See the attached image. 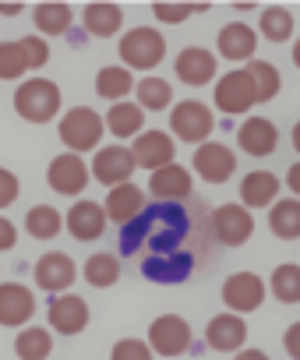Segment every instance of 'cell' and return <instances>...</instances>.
Instances as JSON below:
<instances>
[{"label":"cell","mask_w":300,"mask_h":360,"mask_svg":"<svg viewBox=\"0 0 300 360\" xmlns=\"http://www.w3.org/2000/svg\"><path fill=\"white\" fill-rule=\"evenodd\" d=\"M184 233H188V212L177 202H159V205L145 209L141 216H134L131 223L120 226V251L134 255L141 244L152 255L177 251Z\"/></svg>","instance_id":"1"},{"label":"cell","mask_w":300,"mask_h":360,"mask_svg":"<svg viewBox=\"0 0 300 360\" xmlns=\"http://www.w3.org/2000/svg\"><path fill=\"white\" fill-rule=\"evenodd\" d=\"M15 110H18V117H25L32 124H46L60 110V89L46 78H32L15 92Z\"/></svg>","instance_id":"2"},{"label":"cell","mask_w":300,"mask_h":360,"mask_svg":"<svg viewBox=\"0 0 300 360\" xmlns=\"http://www.w3.org/2000/svg\"><path fill=\"white\" fill-rule=\"evenodd\" d=\"M167 57V39L156 32V29H131L124 39H120V60L124 68H134V71H152L159 60Z\"/></svg>","instance_id":"3"},{"label":"cell","mask_w":300,"mask_h":360,"mask_svg":"<svg viewBox=\"0 0 300 360\" xmlns=\"http://www.w3.org/2000/svg\"><path fill=\"white\" fill-rule=\"evenodd\" d=\"M103 117L96 113V110H89V106H74V110H67L64 117H60V141L71 148V152H89V148H96L99 145V138H103Z\"/></svg>","instance_id":"4"},{"label":"cell","mask_w":300,"mask_h":360,"mask_svg":"<svg viewBox=\"0 0 300 360\" xmlns=\"http://www.w3.org/2000/svg\"><path fill=\"white\" fill-rule=\"evenodd\" d=\"M170 131H174L181 141H188V145H202V141L212 134V113H209V106L198 103V99H188V103L174 106V113H170Z\"/></svg>","instance_id":"5"},{"label":"cell","mask_w":300,"mask_h":360,"mask_svg":"<svg viewBox=\"0 0 300 360\" xmlns=\"http://www.w3.org/2000/svg\"><path fill=\"white\" fill-rule=\"evenodd\" d=\"M212 233H216L219 244L240 248V244L251 240L254 219H251V212H247L244 205H219V209L212 212Z\"/></svg>","instance_id":"6"},{"label":"cell","mask_w":300,"mask_h":360,"mask_svg":"<svg viewBox=\"0 0 300 360\" xmlns=\"http://www.w3.org/2000/svg\"><path fill=\"white\" fill-rule=\"evenodd\" d=\"M148 342L159 356H181L191 346V325L181 314H163L148 328Z\"/></svg>","instance_id":"7"},{"label":"cell","mask_w":300,"mask_h":360,"mask_svg":"<svg viewBox=\"0 0 300 360\" xmlns=\"http://www.w3.org/2000/svg\"><path fill=\"white\" fill-rule=\"evenodd\" d=\"M261 300H265V283L254 272H237L223 283V304L233 314H247V311L261 307Z\"/></svg>","instance_id":"8"},{"label":"cell","mask_w":300,"mask_h":360,"mask_svg":"<svg viewBox=\"0 0 300 360\" xmlns=\"http://www.w3.org/2000/svg\"><path fill=\"white\" fill-rule=\"evenodd\" d=\"M46 180H50V188L57 195H78L89 184V166H85V159L78 152H64V155H57L50 162Z\"/></svg>","instance_id":"9"},{"label":"cell","mask_w":300,"mask_h":360,"mask_svg":"<svg viewBox=\"0 0 300 360\" xmlns=\"http://www.w3.org/2000/svg\"><path fill=\"white\" fill-rule=\"evenodd\" d=\"M134 166H138V162H134L131 148H124V145H110V148H99V152H96L92 173H96L99 184L117 188V184H127V180H131Z\"/></svg>","instance_id":"10"},{"label":"cell","mask_w":300,"mask_h":360,"mask_svg":"<svg viewBox=\"0 0 300 360\" xmlns=\"http://www.w3.org/2000/svg\"><path fill=\"white\" fill-rule=\"evenodd\" d=\"M254 103L258 99H254V85H251L247 71H230V75L219 78V85H216V106L223 113H247Z\"/></svg>","instance_id":"11"},{"label":"cell","mask_w":300,"mask_h":360,"mask_svg":"<svg viewBox=\"0 0 300 360\" xmlns=\"http://www.w3.org/2000/svg\"><path fill=\"white\" fill-rule=\"evenodd\" d=\"M131 155H134L138 166H145L148 173H156V169L174 162V138L167 131H145V134L134 138Z\"/></svg>","instance_id":"12"},{"label":"cell","mask_w":300,"mask_h":360,"mask_svg":"<svg viewBox=\"0 0 300 360\" xmlns=\"http://www.w3.org/2000/svg\"><path fill=\"white\" fill-rule=\"evenodd\" d=\"M195 269V258L188 251H163V255H148L141 272L145 279H152V283H184Z\"/></svg>","instance_id":"13"},{"label":"cell","mask_w":300,"mask_h":360,"mask_svg":"<svg viewBox=\"0 0 300 360\" xmlns=\"http://www.w3.org/2000/svg\"><path fill=\"white\" fill-rule=\"evenodd\" d=\"M89 325V304L74 293H57L50 300V328L60 335H78Z\"/></svg>","instance_id":"14"},{"label":"cell","mask_w":300,"mask_h":360,"mask_svg":"<svg viewBox=\"0 0 300 360\" xmlns=\"http://www.w3.org/2000/svg\"><path fill=\"white\" fill-rule=\"evenodd\" d=\"M233 166H237V159H233V152L223 141H205L195 152V169H198V176L209 180V184H223V180H230Z\"/></svg>","instance_id":"15"},{"label":"cell","mask_w":300,"mask_h":360,"mask_svg":"<svg viewBox=\"0 0 300 360\" xmlns=\"http://www.w3.org/2000/svg\"><path fill=\"white\" fill-rule=\"evenodd\" d=\"M32 314H36V297H32L29 286H22V283H4L0 286V325L18 328Z\"/></svg>","instance_id":"16"},{"label":"cell","mask_w":300,"mask_h":360,"mask_svg":"<svg viewBox=\"0 0 300 360\" xmlns=\"http://www.w3.org/2000/svg\"><path fill=\"white\" fill-rule=\"evenodd\" d=\"M148 191H152L156 202H177V205H181V202L195 191V184H191V173H188L184 166L170 162V166H163V169L152 173V184H148Z\"/></svg>","instance_id":"17"},{"label":"cell","mask_w":300,"mask_h":360,"mask_svg":"<svg viewBox=\"0 0 300 360\" xmlns=\"http://www.w3.org/2000/svg\"><path fill=\"white\" fill-rule=\"evenodd\" d=\"M244 339H247V325H244V318L233 314V311H230V314H216V318L205 325V342H209L212 349H219V353L240 349Z\"/></svg>","instance_id":"18"},{"label":"cell","mask_w":300,"mask_h":360,"mask_svg":"<svg viewBox=\"0 0 300 360\" xmlns=\"http://www.w3.org/2000/svg\"><path fill=\"white\" fill-rule=\"evenodd\" d=\"M174 71H177V78H181L184 85L202 89V85H209V82L216 78V57H212L209 50H202V46H188V50H181Z\"/></svg>","instance_id":"19"},{"label":"cell","mask_w":300,"mask_h":360,"mask_svg":"<svg viewBox=\"0 0 300 360\" xmlns=\"http://www.w3.org/2000/svg\"><path fill=\"white\" fill-rule=\"evenodd\" d=\"M237 141H240V148H244L247 155L261 159V155H272V152H275V145H279V131H275L272 120H265V117H251V120H244V127L237 131Z\"/></svg>","instance_id":"20"},{"label":"cell","mask_w":300,"mask_h":360,"mask_svg":"<svg viewBox=\"0 0 300 360\" xmlns=\"http://www.w3.org/2000/svg\"><path fill=\"white\" fill-rule=\"evenodd\" d=\"M36 283L39 290H50V293H60L74 283V262L60 251H50L36 262Z\"/></svg>","instance_id":"21"},{"label":"cell","mask_w":300,"mask_h":360,"mask_svg":"<svg viewBox=\"0 0 300 360\" xmlns=\"http://www.w3.org/2000/svg\"><path fill=\"white\" fill-rule=\"evenodd\" d=\"M106 219H113V223H131L134 216H141L145 212V191L138 188V184H117L113 191H110V198H106Z\"/></svg>","instance_id":"22"},{"label":"cell","mask_w":300,"mask_h":360,"mask_svg":"<svg viewBox=\"0 0 300 360\" xmlns=\"http://www.w3.org/2000/svg\"><path fill=\"white\" fill-rule=\"evenodd\" d=\"M67 230L74 240H99L106 233V209L96 202H78L67 212Z\"/></svg>","instance_id":"23"},{"label":"cell","mask_w":300,"mask_h":360,"mask_svg":"<svg viewBox=\"0 0 300 360\" xmlns=\"http://www.w3.org/2000/svg\"><path fill=\"white\" fill-rule=\"evenodd\" d=\"M279 195V176L268 173V169H254L240 180V198H244V209H265L272 205Z\"/></svg>","instance_id":"24"},{"label":"cell","mask_w":300,"mask_h":360,"mask_svg":"<svg viewBox=\"0 0 300 360\" xmlns=\"http://www.w3.org/2000/svg\"><path fill=\"white\" fill-rule=\"evenodd\" d=\"M254 50H258V36H254L251 25L233 22V25H226V29L219 32V53H223L226 60H251Z\"/></svg>","instance_id":"25"},{"label":"cell","mask_w":300,"mask_h":360,"mask_svg":"<svg viewBox=\"0 0 300 360\" xmlns=\"http://www.w3.org/2000/svg\"><path fill=\"white\" fill-rule=\"evenodd\" d=\"M131 85L134 82H131V71L124 64H110V68H103L96 75V92L103 99H110V103H124L127 92H131Z\"/></svg>","instance_id":"26"},{"label":"cell","mask_w":300,"mask_h":360,"mask_svg":"<svg viewBox=\"0 0 300 360\" xmlns=\"http://www.w3.org/2000/svg\"><path fill=\"white\" fill-rule=\"evenodd\" d=\"M141 124H145V110L141 106H134V103H117V106H110V113H106V127H110V134H117V138H131V134H141Z\"/></svg>","instance_id":"27"},{"label":"cell","mask_w":300,"mask_h":360,"mask_svg":"<svg viewBox=\"0 0 300 360\" xmlns=\"http://www.w3.org/2000/svg\"><path fill=\"white\" fill-rule=\"evenodd\" d=\"M268 226L275 237L282 240H296L300 237V198H282L272 205V216H268Z\"/></svg>","instance_id":"28"},{"label":"cell","mask_w":300,"mask_h":360,"mask_svg":"<svg viewBox=\"0 0 300 360\" xmlns=\"http://www.w3.org/2000/svg\"><path fill=\"white\" fill-rule=\"evenodd\" d=\"M81 22H85V29H89L96 39H106V36H113V32L120 29L124 15H120L117 4H89L85 15H81Z\"/></svg>","instance_id":"29"},{"label":"cell","mask_w":300,"mask_h":360,"mask_svg":"<svg viewBox=\"0 0 300 360\" xmlns=\"http://www.w3.org/2000/svg\"><path fill=\"white\" fill-rule=\"evenodd\" d=\"M64 226V216L53 209V205H32L29 216H25V230L36 237V240H53Z\"/></svg>","instance_id":"30"},{"label":"cell","mask_w":300,"mask_h":360,"mask_svg":"<svg viewBox=\"0 0 300 360\" xmlns=\"http://www.w3.org/2000/svg\"><path fill=\"white\" fill-rule=\"evenodd\" d=\"M247 78H251V85H254V99L258 103H268V99H275L279 96V71H275V64H268V60H251L247 64Z\"/></svg>","instance_id":"31"},{"label":"cell","mask_w":300,"mask_h":360,"mask_svg":"<svg viewBox=\"0 0 300 360\" xmlns=\"http://www.w3.org/2000/svg\"><path fill=\"white\" fill-rule=\"evenodd\" d=\"M272 297L279 304H300V265L286 262L272 272Z\"/></svg>","instance_id":"32"},{"label":"cell","mask_w":300,"mask_h":360,"mask_svg":"<svg viewBox=\"0 0 300 360\" xmlns=\"http://www.w3.org/2000/svg\"><path fill=\"white\" fill-rule=\"evenodd\" d=\"M50 349H53V335H50L46 328H25V332H18V339H15V353H18L22 360H46Z\"/></svg>","instance_id":"33"},{"label":"cell","mask_w":300,"mask_h":360,"mask_svg":"<svg viewBox=\"0 0 300 360\" xmlns=\"http://www.w3.org/2000/svg\"><path fill=\"white\" fill-rule=\"evenodd\" d=\"M85 279H89V286H99V290H106V286H113L117 279H120V262H117V255H92L89 262H85Z\"/></svg>","instance_id":"34"},{"label":"cell","mask_w":300,"mask_h":360,"mask_svg":"<svg viewBox=\"0 0 300 360\" xmlns=\"http://www.w3.org/2000/svg\"><path fill=\"white\" fill-rule=\"evenodd\" d=\"M174 99V89L167 78H141L138 82V106L141 110H167Z\"/></svg>","instance_id":"35"},{"label":"cell","mask_w":300,"mask_h":360,"mask_svg":"<svg viewBox=\"0 0 300 360\" xmlns=\"http://www.w3.org/2000/svg\"><path fill=\"white\" fill-rule=\"evenodd\" d=\"M71 22H74V15H71L67 4H39V8H36V25H39V32H46V36L67 32Z\"/></svg>","instance_id":"36"},{"label":"cell","mask_w":300,"mask_h":360,"mask_svg":"<svg viewBox=\"0 0 300 360\" xmlns=\"http://www.w3.org/2000/svg\"><path fill=\"white\" fill-rule=\"evenodd\" d=\"M261 36L268 43H286L293 36V15L286 8H265L261 11Z\"/></svg>","instance_id":"37"},{"label":"cell","mask_w":300,"mask_h":360,"mask_svg":"<svg viewBox=\"0 0 300 360\" xmlns=\"http://www.w3.org/2000/svg\"><path fill=\"white\" fill-rule=\"evenodd\" d=\"M29 71V60H25V50L22 43H0V78L4 82H15Z\"/></svg>","instance_id":"38"},{"label":"cell","mask_w":300,"mask_h":360,"mask_svg":"<svg viewBox=\"0 0 300 360\" xmlns=\"http://www.w3.org/2000/svg\"><path fill=\"white\" fill-rule=\"evenodd\" d=\"M152 11H156V18H159V22L181 25L184 18H191V15H198V11H209V8H205V4H156Z\"/></svg>","instance_id":"39"},{"label":"cell","mask_w":300,"mask_h":360,"mask_svg":"<svg viewBox=\"0 0 300 360\" xmlns=\"http://www.w3.org/2000/svg\"><path fill=\"white\" fill-rule=\"evenodd\" d=\"M110 360H152V353H148V342H141V339H120L113 346Z\"/></svg>","instance_id":"40"},{"label":"cell","mask_w":300,"mask_h":360,"mask_svg":"<svg viewBox=\"0 0 300 360\" xmlns=\"http://www.w3.org/2000/svg\"><path fill=\"white\" fill-rule=\"evenodd\" d=\"M22 43V50H25V60H29V68H43L46 60H50V46L39 39V36H25V39H18Z\"/></svg>","instance_id":"41"},{"label":"cell","mask_w":300,"mask_h":360,"mask_svg":"<svg viewBox=\"0 0 300 360\" xmlns=\"http://www.w3.org/2000/svg\"><path fill=\"white\" fill-rule=\"evenodd\" d=\"M18 198V176L11 169H0V209H8Z\"/></svg>","instance_id":"42"},{"label":"cell","mask_w":300,"mask_h":360,"mask_svg":"<svg viewBox=\"0 0 300 360\" xmlns=\"http://www.w3.org/2000/svg\"><path fill=\"white\" fill-rule=\"evenodd\" d=\"M282 346H286V353H289L293 360H300V321H293V325L286 328V335H282Z\"/></svg>","instance_id":"43"},{"label":"cell","mask_w":300,"mask_h":360,"mask_svg":"<svg viewBox=\"0 0 300 360\" xmlns=\"http://www.w3.org/2000/svg\"><path fill=\"white\" fill-rule=\"evenodd\" d=\"M18 244V230L11 226V219H0V251H11Z\"/></svg>","instance_id":"44"},{"label":"cell","mask_w":300,"mask_h":360,"mask_svg":"<svg viewBox=\"0 0 300 360\" xmlns=\"http://www.w3.org/2000/svg\"><path fill=\"white\" fill-rule=\"evenodd\" d=\"M286 184H289V191L300 198V162H293V166H289V173H286Z\"/></svg>","instance_id":"45"},{"label":"cell","mask_w":300,"mask_h":360,"mask_svg":"<svg viewBox=\"0 0 300 360\" xmlns=\"http://www.w3.org/2000/svg\"><path fill=\"white\" fill-rule=\"evenodd\" d=\"M237 360H268V356H265L261 349H240V353H237Z\"/></svg>","instance_id":"46"},{"label":"cell","mask_w":300,"mask_h":360,"mask_svg":"<svg viewBox=\"0 0 300 360\" xmlns=\"http://www.w3.org/2000/svg\"><path fill=\"white\" fill-rule=\"evenodd\" d=\"M0 15H8V18H15V15H22V4H0Z\"/></svg>","instance_id":"47"},{"label":"cell","mask_w":300,"mask_h":360,"mask_svg":"<svg viewBox=\"0 0 300 360\" xmlns=\"http://www.w3.org/2000/svg\"><path fill=\"white\" fill-rule=\"evenodd\" d=\"M293 148H296V152H300V120H296V124H293Z\"/></svg>","instance_id":"48"},{"label":"cell","mask_w":300,"mask_h":360,"mask_svg":"<svg viewBox=\"0 0 300 360\" xmlns=\"http://www.w3.org/2000/svg\"><path fill=\"white\" fill-rule=\"evenodd\" d=\"M293 64H296V68H300V39H296V43H293Z\"/></svg>","instance_id":"49"}]
</instances>
